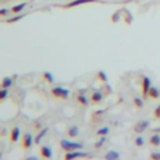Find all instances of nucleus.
Listing matches in <instances>:
<instances>
[{"label":"nucleus","instance_id":"nucleus-10","mask_svg":"<svg viewBox=\"0 0 160 160\" xmlns=\"http://www.w3.org/2000/svg\"><path fill=\"white\" fill-rule=\"evenodd\" d=\"M85 155H86V154H84V153H78V151H76V153H71V151H70V153H68V154L65 155V159L69 160V159H74V158H79V156H85Z\"/></svg>","mask_w":160,"mask_h":160},{"label":"nucleus","instance_id":"nucleus-22","mask_svg":"<svg viewBox=\"0 0 160 160\" xmlns=\"http://www.w3.org/2000/svg\"><path fill=\"white\" fill-rule=\"evenodd\" d=\"M44 78H46V79H48V81H50V83L53 81V75H51V74H49V73H45V74H44Z\"/></svg>","mask_w":160,"mask_h":160},{"label":"nucleus","instance_id":"nucleus-24","mask_svg":"<svg viewBox=\"0 0 160 160\" xmlns=\"http://www.w3.org/2000/svg\"><path fill=\"white\" fill-rule=\"evenodd\" d=\"M154 114H155V116H156L158 119H160V105L155 109V113H154Z\"/></svg>","mask_w":160,"mask_h":160},{"label":"nucleus","instance_id":"nucleus-27","mask_svg":"<svg viewBox=\"0 0 160 160\" xmlns=\"http://www.w3.org/2000/svg\"><path fill=\"white\" fill-rule=\"evenodd\" d=\"M151 158L153 159H160V154L159 153H154V154H151Z\"/></svg>","mask_w":160,"mask_h":160},{"label":"nucleus","instance_id":"nucleus-28","mask_svg":"<svg viewBox=\"0 0 160 160\" xmlns=\"http://www.w3.org/2000/svg\"><path fill=\"white\" fill-rule=\"evenodd\" d=\"M6 13H8V11H6V9H3L2 11H0V14H2V15H5Z\"/></svg>","mask_w":160,"mask_h":160},{"label":"nucleus","instance_id":"nucleus-23","mask_svg":"<svg viewBox=\"0 0 160 160\" xmlns=\"http://www.w3.org/2000/svg\"><path fill=\"white\" fill-rule=\"evenodd\" d=\"M135 143H136L138 146H141L144 144V140H143V138H136V141Z\"/></svg>","mask_w":160,"mask_h":160},{"label":"nucleus","instance_id":"nucleus-16","mask_svg":"<svg viewBox=\"0 0 160 160\" xmlns=\"http://www.w3.org/2000/svg\"><path fill=\"white\" fill-rule=\"evenodd\" d=\"M11 84H13L11 78H5V79L3 80V83H2V86H3V88H9Z\"/></svg>","mask_w":160,"mask_h":160},{"label":"nucleus","instance_id":"nucleus-9","mask_svg":"<svg viewBox=\"0 0 160 160\" xmlns=\"http://www.w3.org/2000/svg\"><path fill=\"white\" fill-rule=\"evenodd\" d=\"M19 134H20V129H19V128H14L13 132H11V136H10V139H11L13 143H15V141L18 140Z\"/></svg>","mask_w":160,"mask_h":160},{"label":"nucleus","instance_id":"nucleus-7","mask_svg":"<svg viewBox=\"0 0 160 160\" xmlns=\"http://www.w3.org/2000/svg\"><path fill=\"white\" fill-rule=\"evenodd\" d=\"M148 95H149L150 98H153V99H158V98H159V90H158L156 88H151V86H150Z\"/></svg>","mask_w":160,"mask_h":160},{"label":"nucleus","instance_id":"nucleus-21","mask_svg":"<svg viewBox=\"0 0 160 160\" xmlns=\"http://www.w3.org/2000/svg\"><path fill=\"white\" fill-rule=\"evenodd\" d=\"M134 102H135V105H136L138 108H141V106H143V102H141L139 98H135Z\"/></svg>","mask_w":160,"mask_h":160},{"label":"nucleus","instance_id":"nucleus-2","mask_svg":"<svg viewBox=\"0 0 160 160\" xmlns=\"http://www.w3.org/2000/svg\"><path fill=\"white\" fill-rule=\"evenodd\" d=\"M51 93H53V95H55L56 98H61V99H67L68 95H69V90L64 89V88H60V86L54 88L51 90Z\"/></svg>","mask_w":160,"mask_h":160},{"label":"nucleus","instance_id":"nucleus-18","mask_svg":"<svg viewBox=\"0 0 160 160\" xmlns=\"http://www.w3.org/2000/svg\"><path fill=\"white\" fill-rule=\"evenodd\" d=\"M46 133H48V129H43V130H41V133H40V134L37 136V139H35V143H37V144H39V143H40V139H41V138H43V136H44Z\"/></svg>","mask_w":160,"mask_h":160},{"label":"nucleus","instance_id":"nucleus-6","mask_svg":"<svg viewBox=\"0 0 160 160\" xmlns=\"http://www.w3.org/2000/svg\"><path fill=\"white\" fill-rule=\"evenodd\" d=\"M40 154H41V156H43V158L49 159V158H51V149H50V148H48V146H43V148H41V150H40Z\"/></svg>","mask_w":160,"mask_h":160},{"label":"nucleus","instance_id":"nucleus-19","mask_svg":"<svg viewBox=\"0 0 160 160\" xmlns=\"http://www.w3.org/2000/svg\"><path fill=\"white\" fill-rule=\"evenodd\" d=\"M6 95H8V90H6V88H3V90L0 91V99L4 100L6 98Z\"/></svg>","mask_w":160,"mask_h":160},{"label":"nucleus","instance_id":"nucleus-17","mask_svg":"<svg viewBox=\"0 0 160 160\" xmlns=\"http://www.w3.org/2000/svg\"><path fill=\"white\" fill-rule=\"evenodd\" d=\"M78 102L80 103V104H83V105H88V99L84 97V95H79V97H78Z\"/></svg>","mask_w":160,"mask_h":160},{"label":"nucleus","instance_id":"nucleus-20","mask_svg":"<svg viewBox=\"0 0 160 160\" xmlns=\"http://www.w3.org/2000/svg\"><path fill=\"white\" fill-rule=\"evenodd\" d=\"M108 133H109V128H103V129H100V130L98 132L99 135H106Z\"/></svg>","mask_w":160,"mask_h":160},{"label":"nucleus","instance_id":"nucleus-12","mask_svg":"<svg viewBox=\"0 0 160 160\" xmlns=\"http://www.w3.org/2000/svg\"><path fill=\"white\" fill-rule=\"evenodd\" d=\"M25 6H26V3H21V4H19V5H15V6L11 9V11H13V13H19V11H21Z\"/></svg>","mask_w":160,"mask_h":160},{"label":"nucleus","instance_id":"nucleus-14","mask_svg":"<svg viewBox=\"0 0 160 160\" xmlns=\"http://www.w3.org/2000/svg\"><path fill=\"white\" fill-rule=\"evenodd\" d=\"M78 134H79V129H78V126H71L70 129H69V135H70L71 138L76 136Z\"/></svg>","mask_w":160,"mask_h":160},{"label":"nucleus","instance_id":"nucleus-4","mask_svg":"<svg viewBox=\"0 0 160 160\" xmlns=\"http://www.w3.org/2000/svg\"><path fill=\"white\" fill-rule=\"evenodd\" d=\"M149 89H150V79L145 76L144 80H143V93H144V95H148Z\"/></svg>","mask_w":160,"mask_h":160},{"label":"nucleus","instance_id":"nucleus-5","mask_svg":"<svg viewBox=\"0 0 160 160\" xmlns=\"http://www.w3.org/2000/svg\"><path fill=\"white\" fill-rule=\"evenodd\" d=\"M23 144H24V148H30L31 146V144H33V138H31L30 134H25L24 135Z\"/></svg>","mask_w":160,"mask_h":160},{"label":"nucleus","instance_id":"nucleus-8","mask_svg":"<svg viewBox=\"0 0 160 160\" xmlns=\"http://www.w3.org/2000/svg\"><path fill=\"white\" fill-rule=\"evenodd\" d=\"M95 2V0H74V2H71L70 4H68V6H76V5H80V4H84V3H93Z\"/></svg>","mask_w":160,"mask_h":160},{"label":"nucleus","instance_id":"nucleus-13","mask_svg":"<svg viewBox=\"0 0 160 160\" xmlns=\"http://www.w3.org/2000/svg\"><path fill=\"white\" fill-rule=\"evenodd\" d=\"M105 158L109 159V160L118 159V158H119V153H116V151H110V153H108V154L105 155Z\"/></svg>","mask_w":160,"mask_h":160},{"label":"nucleus","instance_id":"nucleus-11","mask_svg":"<svg viewBox=\"0 0 160 160\" xmlns=\"http://www.w3.org/2000/svg\"><path fill=\"white\" fill-rule=\"evenodd\" d=\"M103 99V95H102V93H99V91H95L94 94H93V97H91V100L94 102V103H98V102H100Z\"/></svg>","mask_w":160,"mask_h":160},{"label":"nucleus","instance_id":"nucleus-26","mask_svg":"<svg viewBox=\"0 0 160 160\" xmlns=\"http://www.w3.org/2000/svg\"><path fill=\"white\" fill-rule=\"evenodd\" d=\"M99 78H102V79H103V81H106V80H108V79H106V75H105L103 71H100V73H99Z\"/></svg>","mask_w":160,"mask_h":160},{"label":"nucleus","instance_id":"nucleus-15","mask_svg":"<svg viewBox=\"0 0 160 160\" xmlns=\"http://www.w3.org/2000/svg\"><path fill=\"white\" fill-rule=\"evenodd\" d=\"M150 143L153 145H160V136L159 135H153L150 138Z\"/></svg>","mask_w":160,"mask_h":160},{"label":"nucleus","instance_id":"nucleus-3","mask_svg":"<svg viewBox=\"0 0 160 160\" xmlns=\"http://www.w3.org/2000/svg\"><path fill=\"white\" fill-rule=\"evenodd\" d=\"M148 126H149V121H140L135 125V132L136 133H143L144 130H146Z\"/></svg>","mask_w":160,"mask_h":160},{"label":"nucleus","instance_id":"nucleus-1","mask_svg":"<svg viewBox=\"0 0 160 160\" xmlns=\"http://www.w3.org/2000/svg\"><path fill=\"white\" fill-rule=\"evenodd\" d=\"M61 148L64 150H68V151H73V150H78V149H81L83 148V144H79V143H71V141H68V140H63L60 143Z\"/></svg>","mask_w":160,"mask_h":160},{"label":"nucleus","instance_id":"nucleus-25","mask_svg":"<svg viewBox=\"0 0 160 160\" xmlns=\"http://www.w3.org/2000/svg\"><path fill=\"white\" fill-rule=\"evenodd\" d=\"M104 141H105V138H102L99 143H97V144H95V146H97V148H99V146H102V145L104 144Z\"/></svg>","mask_w":160,"mask_h":160}]
</instances>
